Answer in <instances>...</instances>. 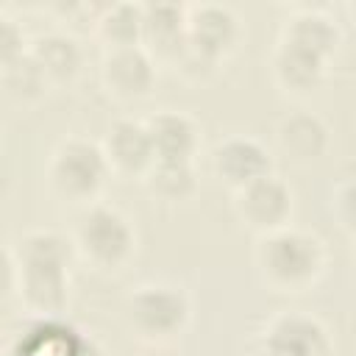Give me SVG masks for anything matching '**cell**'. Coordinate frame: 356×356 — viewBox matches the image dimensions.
I'll list each match as a JSON object with an SVG mask.
<instances>
[{
    "instance_id": "1",
    "label": "cell",
    "mask_w": 356,
    "mask_h": 356,
    "mask_svg": "<svg viewBox=\"0 0 356 356\" xmlns=\"http://www.w3.org/2000/svg\"><path fill=\"white\" fill-rule=\"evenodd\" d=\"M72 239L53 228H31L3 245V298H14L31 320L61 317L72 295Z\"/></svg>"
},
{
    "instance_id": "2",
    "label": "cell",
    "mask_w": 356,
    "mask_h": 356,
    "mask_svg": "<svg viewBox=\"0 0 356 356\" xmlns=\"http://www.w3.org/2000/svg\"><path fill=\"white\" fill-rule=\"evenodd\" d=\"M250 256L261 286L278 295H303L314 289L328 270L325 242L298 225L256 236Z\"/></svg>"
},
{
    "instance_id": "3",
    "label": "cell",
    "mask_w": 356,
    "mask_h": 356,
    "mask_svg": "<svg viewBox=\"0 0 356 356\" xmlns=\"http://www.w3.org/2000/svg\"><path fill=\"white\" fill-rule=\"evenodd\" d=\"M192 295L175 281H142L122 298V323L128 334L156 350L175 348L192 325Z\"/></svg>"
},
{
    "instance_id": "4",
    "label": "cell",
    "mask_w": 356,
    "mask_h": 356,
    "mask_svg": "<svg viewBox=\"0 0 356 356\" xmlns=\"http://www.w3.org/2000/svg\"><path fill=\"white\" fill-rule=\"evenodd\" d=\"M111 178L114 175L100 142L81 134H67L58 139L44 164V186L50 197L78 211L100 203Z\"/></svg>"
},
{
    "instance_id": "5",
    "label": "cell",
    "mask_w": 356,
    "mask_h": 356,
    "mask_svg": "<svg viewBox=\"0 0 356 356\" xmlns=\"http://www.w3.org/2000/svg\"><path fill=\"white\" fill-rule=\"evenodd\" d=\"M75 256L95 273L114 275L122 273L139 250V234L134 220L111 206V203H95L89 209H81L72 231H70Z\"/></svg>"
},
{
    "instance_id": "6",
    "label": "cell",
    "mask_w": 356,
    "mask_h": 356,
    "mask_svg": "<svg viewBox=\"0 0 356 356\" xmlns=\"http://www.w3.org/2000/svg\"><path fill=\"white\" fill-rule=\"evenodd\" d=\"M256 348L259 356H334L328 325L303 309H284L267 317Z\"/></svg>"
},
{
    "instance_id": "7",
    "label": "cell",
    "mask_w": 356,
    "mask_h": 356,
    "mask_svg": "<svg viewBox=\"0 0 356 356\" xmlns=\"http://www.w3.org/2000/svg\"><path fill=\"white\" fill-rule=\"evenodd\" d=\"M231 211L245 231H250L253 236H264V234L292 225L295 192L281 175L270 172V175L248 184L245 189L234 192Z\"/></svg>"
},
{
    "instance_id": "8",
    "label": "cell",
    "mask_w": 356,
    "mask_h": 356,
    "mask_svg": "<svg viewBox=\"0 0 356 356\" xmlns=\"http://www.w3.org/2000/svg\"><path fill=\"white\" fill-rule=\"evenodd\" d=\"M245 25L225 3H189L186 6V42L214 64H225L242 44Z\"/></svg>"
},
{
    "instance_id": "9",
    "label": "cell",
    "mask_w": 356,
    "mask_h": 356,
    "mask_svg": "<svg viewBox=\"0 0 356 356\" xmlns=\"http://www.w3.org/2000/svg\"><path fill=\"white\" fill-rule=\"evenodd\" d=\"M273 150L250 134H228L209 153V170L231 195L273 172Z\"/></svg>"
},
{
    "instance_id": "10",
    "label": "cell",
    "mask_w": 356,
    "mask_h": 356,
    "mask_svg": "<svg viewBox=\"0 0 356 356\" xmlns=\"http://www.w3.org/2000/svg\"><path fill=\"white\" fill-rule=\"evenodd\" d=\"M100 86L117 103H142L153 95L159 81L156 58L139 47H120L106 50L100 58Z\"/></svg>"
},
{
    "instance_id": "11",
    "label": "cell",
    "mask_w": 356,
    "mask_h": 356,
    "mask_svg": "<svg viewBox=\"0 0 356 356\" xmlns=\"http://www.w3.org/2000/svg\"><path fill=\"white\" fill-rule=\"evenodd\" d=\"M6 356H106V350L92 334L75 328L64 317H47L31 320L25 331L8 342Z\"/></svg>"
},
{
    "instance_id": "12",
    "label": "cell",
    "mask_w": 356,
    "mask_h": 356,
    "mask_svg": "<svg viewBox=\"0 0 356 356\" xmlns=\"http://www.w3.org/2000/svg\"><path fill=\"white\" fill-rule=\"evenodd\" d=\"M100 147H103V156H106L114 178L142 181L150 172V167L156 164V153H153L145 120H134V117L114 120L106 128Z\"/></svg>"
},
{
    "instance_id": "13",
    "label": "cell",
    "mask_w": 356,
    "mask_h": 356,
    "mask_svg": "<svg viewBox=\"0 0 356 356\" xmlns=\"http://www.w3.org/2000/svg\"><path fill=\"white\" fill-rule=\"evenodd\" d=\"M273 142H275L278 156H284L289 164L309 167V164H317L328 153L331 128L320 114L309 108H295L275 122Z\"/></svg>"
},
{
    "instance_id": "14",
    "label": "cell",
    "mask_w": 356,
    "mask_h": 356,
    "mask_svg": "<svg viewBox=\"0 0 356 356\" xmlns=\"http://www.w3.org/2000/svg\"><path fill=\"white\" fill-rule=\"evenodd\" d=\"M328 58L286 39H278L267 58L273 83L289 97H306L320 89L328 75Z\"/></svg>"
},
{
    "instance_id": "15",
    "label": "cell",
    "mask_w": 356,
    "mask_h": 356,
    "mask_svg": "<svg viewBox=\"0 0 356 356\" xmlns=\"http://www.w3.org/2000/svg\"><path fill=\"white\" fill-rule=\"evenodd\" d=\"M156 161H195L203 145L200 122L181 108H159L145 117Z\"/></svg>"
},
{
    "instance_id": "16",
    "label": "cell",
    "mask_w": 356,
    "mask_h": 356,
    "mask_svg": "<svg viewBox=\"0 0 356 356\" xmlns=\"http://www.w3.org/2000/svg\"><path fill=\"white\" fill-rule=\"evenodd\" d=\"M142 47L159 67H175L186 50V6L184 3H145Z\"/></svg>"
},
{
    "instance_id": "17",
    "label": "cell",
    "mask_w": 356,
    "mask_h": 356,
    "mask_svg": "<svg viewBox=\"0 0 356 356\" xmlns=\"http://www.w3.org/2000/svg\"><path fill=\"white\" fill-rule=\"evenodd\" d=\"M28 53L39 64L50 86H72L81 78L83 61H86L81 42L64 28H53V31L31 36Z\"/></svg>"
},
{
    "instance_id": "18",
    "label": "cell",
    "mask_w": 356,
    "mask_h": 356,
    "mask_svg": "<svg viewBox=\"0 0 356 356\" xmlns=\"http://www.w3.org/2000/svg\"><path fill=\"white\" fill-rule=\"evenodd\" d=\"M278 39H286V42H295L300 47H309L317 56L331 61L342 47V28L334 19V14H328L325 8L298 6L281 22Z\"/></svg>"
},
{
    "instance_id": "19",
    "label": "cell",
    "mask_w": 356,
    "mask_h": 356,
    "mask_svg": "<svg viewBox=\"0 0 356 356\" xmlns=\"http://www.w3.org/2000/svg\"><path fill=\"white\" fill-rule=\"evenodd\" d=\"M145 33V3H103L100 14L92 22V36L100 42L103 53L106 50H120V47H139Z\"/></svg>"
},
{
    "instance_id": "20",
    "label": "cell",
    "mask_w": 356,
    "mask_h": 356,
    "mask_svg": "<svg viewBox=\"0 0 356 356\" xmlns=\"http://www.w3.org/2000/svg\"><path fill=\"white\" fill-rule=\"evenodd\" d=\"M142 186L153 203L178 209L195 200L200 189V178L195 161H156L150 172L142 178Z\"/></svg>"
},
{
    "instance_id": "21",
    "label": "cell",
    "mask_w": 356,
    "mask_h": 356,
    "mask_svg": "<svg viewBox=\"0 0 356 356\" xmlns=\"http://www.w3.org/2000/svg\"><path fill=\"white\" fill-rule=\"evenodd\" d=\"M0 89H3V97L11 106L33 108V106H39L44 100V95L53 86L44 78V72L39 70V64L31 58V53H25L17 61L0 64Z\"/></svg>"
},
{
    "instance_id": "22",
    "label": "cell",
    "mask_w": 356,
    "mask_h": 356,
    "mask_svg": "<svg viewBox=\"0 0 356 356\" xmlns=\"http://www.w3.org/2000/svg\"><path fill=\"white\" fill-rule=\"evenodd\" d=\"M328 214L348 236H356V175L342 178L328 195Z\"/></svg>"
},
{
    "instance_id": "23",
    "label": "cell",
    "mask_w": 356,
    "mask_h": 356,
    "mask_svg": "<svg viewBox=\"0 0 356 356\" xmlns=\"http://www.w3.org/2000/svg\"><path fill=\"white\" fill-rule=\"evenodd\" d=\"M28 50H31V39H28L22 22L8 8H3L0 11V64L22 58Z\"/></svg>"
},
{
    "instance_id": "24",
    "label": "cell",
    "mask_w": 356,
    "mask_h": 356,
    "mask_svg": "<svg viewBox=\"0 0 356 356\" xmlns=\"http://www.w3.org/2000/svg\"><path fill=\"white\" fill-rule=\"evenodd\" d=\"M217 70H220V64H214L211 58L200 56L195 47H189V42H186V50L181 53V58H178L175 67H172V72L181 75V78L189 81V83H206Z\"/></svg>"
},
{
    "instance_id": "25",
    "label": "cell",
    "mask_w": 356,
    "mask_h": 356,
    "mask_svg": "<svg viewBox=\"0 0 356 356\" xmlns=\"http://www.w3.org/2000/svg\"><path fill=\"white\" fill-rule=\"evenodd\" d=\"M350 256H353V261H356V236H350Z\"/></svg>"
},
{
    "instance_id": "26",
    "label": "cell",
    "mask_w": 356,
    "mask_h": 356,
    "mask_svg": "<svg viewBox=\"0 0 356 356\" xmlns=\"http://www.w3.org/2000/svg\"><path fill=\"white\" fill-rule=\"evenodd\" d=\"M348 11H350V14L356 17V3H348Z\"/></svg>"
}]
</instances>
